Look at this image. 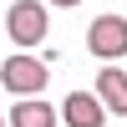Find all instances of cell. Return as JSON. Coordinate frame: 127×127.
<instances>
[{"label": "cell", "mask_w": 127, "mask_h": 127, "mask_svg": "<svg viewBox=\"0 0 127 127\" xmlns=\"http://www.w3.org/2000/svg\"><path fill=\"white\" fill-rule=\"evenodd\" d=\"M51 5H81V0H51Z\"/></svg>", "instance_id": "cell-7"}, {"label": "cell", "mask_w": 127, "mask_h": 127, "mask_svg": "<svg viewBox=\"0 0 127 127\" xmlns=\"http://www.w3.org/2000/svg\"><path fill=\"white\" fill-rule=\"evenodd\" d=\"M46 61H36L31 51H20V56H10L5 66H0V87L15 92V97H41V87H46Z\"/></svg>", "instance_id": "cell-2"}, {"label": "cell", "mask_w": 127, "mask_h": 127, "mask_svg": "<svg viewBox=\"0 0 127 127\" xmlns=\"http://www.w3.org/2000/svg\"><path fill=\"white\" fill-rule=\"evenodd\" d=\"M87 46H92V56H102V61L127 56V20L122 15H97L87 26Z\"/></svg>", "instance_id": "cell-3"}, {"label": "cell", "mask_w": 127, "mask_h": 127, "mask_svg": "<svg viewBox=\"0 0 127 127\" xmlns=\"http://www.w3.org/2000/svg\"><path fill=\"white\" fill-rule=\"evenodd\" d=\"M10 127H56V107H46L41 97H20L10 107Z\"/></svg>", "instance_id": "cell-6"}, {"label": "cell", "mask_w": 127, "mask_h": 127, "mask_svg": "<svg viewBox=\"0 0 127 127\" xmlns=\"http://www.w3.org/2000/svg\"><path fill=\"white\" fill-rule=\"evenodd\" d=\"M46 31H51V20H46V5H41V0H15V5H10V15H5V36L15 41V46L36 51L41 41H46Z\"/></svg>", "instance_id": "cell-1"}, {"label": "cell", "mask_w": 127, "mask_h": 127, "mask_svg": "<svg viewBox=\"0 0 127 127\" xmlns=\"http://www.w3.org/2000/svg\"><path fill=\"white\" fill-rule=\"evenodd\" d=\"M0 36H5V20H0Z\"/></svg>", "instance_id": "cell-8"}, {"label": "cell", "mask_w": 127, "mask_h": 127, "mask_svg": "<svg viewBox=\"0 0 127 127\" xmlns=\"http://www.w3.org/2000/svg\"><path fill=\"white\" fill-rule=\"evenodd\" d=\"M97 97H102V107H107V112L127 117V71L102 66V71H97Z\"/></svg>", "instance_id": "cell-5"}, {"label": "cell", "mask_w": 127, "mask_h": 127, "mask_svg": "<svg viewBox=\"0 0 127 127\" xmlns=\"http://www.w3.org/2000/svg\"><path fill=\"white\" fill-rule=\"evenodd\" d=\"M0 127H10V122H5V117H0Z\"/></svg>", "instance_id": "cell-9"}, {"label": "cell", "mask_w": 127, "mask_h": 127, "mask_svg": "<svg viewBox=\"0 0 127 127\" xmlns=\"http://www.w3.org/2000/svg\"><path fill=\"white\" fill-rule=\"evenodd\" d=\"M61 122L66 127H102L107 122V107H102L97 92H71L66 107H61Z\"/></svg>", "instance_id": "cell-4"}]
</instances>
